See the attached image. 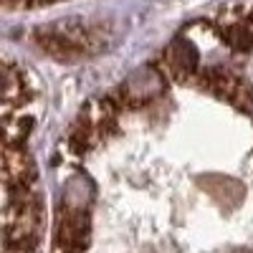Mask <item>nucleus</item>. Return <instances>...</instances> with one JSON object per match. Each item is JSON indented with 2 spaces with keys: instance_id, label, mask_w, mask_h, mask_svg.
Returning a JSON list of instances; mask_svg holds the SVG:
<instances>
[{
  "instance_id": "obj_1",
  "label": "nucleus",
  "mask_w": 253,
  "mask_h": 253,
  "mask_svg": "<svg viewBox=\"0 0 253 253\" xmlns=\"http://www.w3.org/2000/svg\"><path fill=\"white\" fill-rule=\"evenodd\" d=\"M18 198L0 213V230L15 251H33L43 230V208L28 190H15Z\"/></svg>"
},
{
  "instance_id": "obj_6",
  "label": "nucleus",
  "mask_w": 253,
  "mask_h": 253,
  "mask_svg": "<svg viewBox=\"0 0 253 253\" xmlns=\"http://www.w3.org/2000/svg\"><path fill=\"white\" fill-rule=\"evenodd\" d=\"M20 79L18 74L5 66V63H0V101H13L18 94H20Z\"/></svg>"
},
{
  "instance_id": "obj_2",
  "label": "nucleus",
  "mask_w": 253,
  "mask_h": 253,
  "mask_svg": "<svg viewBox=\"0 0 253 253\" xmlns=\"http://www.w3.org/2000/svg\"><path fill=\"white\" fill-rule=\"evenodd\" d=\"M86 246H89V210L69 205L58 220L53 253H84Z\"/></svg>"
},
{
  "instance_id": "obj_5",
  "label": "nucleus",
  "mask_w": 253,
  "mask_h": 253,
  "mask_svg": "<svg viewBox=\"0 0 253 253\" xmlns=\"http://www.w3.org/2000/svg\"><path fill=\"white\" fill-rule=\"evenodd\" d=\"M162 66L177 79H190L195 74V66H198V53L187 41H177V43H172L165 51Z\"/></svg>"
},
{
  "instance_id": "obj_4",
  "label": "nucleus",
  "mask_w": 253,
  "mask_h": 253,
  "mask_svg": "<svg viewBox=\"0 0 253 253\" xmlns=\"http://www.w3.org/2000/svg\"><path fill=\"white\" fill-rule=\"evenodd\" d=\"M33 177H36L33 162L23 150H18L15 144L0 147V180L8 182L13 190H28Z\"/></svg>"
},
{
  "instance_id": "obj_3",
  "label": "nucleus",
  "mask_w": 253,
  "mask_h": 253,
  "mask_svg": "<svg viewBox=\"0 0 253 253\" xmlns=\"http://www.w3.org/2000/svg\"><path fill=\"white\" fill-rule=\"evenodd\" d=\"M200 81H203V86H208L213 94L228 99L230 104H236V107H241L246 112H253V94L246 86V81H241L238 76L218 69V71H205L200 76Z\"/></svg>"
}]
</instances>
